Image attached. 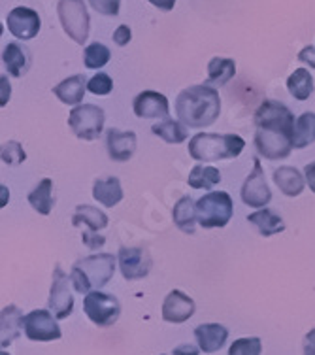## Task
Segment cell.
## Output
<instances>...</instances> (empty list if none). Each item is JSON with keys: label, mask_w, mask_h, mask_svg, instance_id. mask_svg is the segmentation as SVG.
I'll use <instances>...</instances> for the list:
<instances>
[{"label": "cell", "mask_w": 315, "mask_h": 355, "mask_svg": "<svg viewBox=\"0 0 315 355\" xmlns=\"http://www.w3.org/2000/svg\"><path fill=\"white\" fill-rule=\"evenodd\" d=\"M295 116L285 104L264 101L255 112V148L259 155L270 161L289 157L293 150Z\"/></svg>", "instance_id": "1"}, {"label": "cell", "mask_w": 315, "mask_h": 355, "mask_svg": "<svg viewBox=\"0 0 315 355\" xmlns=\"http://www.w3.org/2000/svg\"><path fill=\"white\" fill-rule=\"evenodd\" d=\"M176 114L179 121L191 129L210 127L221 114L219 91L210 85L183 89L176 98Z\"/></svg>", "instance_id": "2"}, {"label": "cell", "mask_w": 315, "mask_h": 355, "mask_svg": "<svg viewBox=\"0 0 315 355\" xmlns=\"http://www.w3.org/2000/svg\"><path fill=\"white\" fill-rule=\"evenodd\" d=\"M246 148V140L238 135H206L200 132L189 142V155L199 163H217L234 159Z\"/></svg>", "instance_id": "3"}, {"label": "cell", "mask_w": 315, "mask_h": 355, "mask_svg": "<svg viewBox=\"0 0 315 355\" xmlns=\"http://www.w3.org/2000/svg\"><path fill=\"white\" fill-rule=\"evenodd\" d=\"M116 272V257L111 253H95L78 261L72 266L70 280L78 293L89 295L91 289H100L111 280Z\"/></svg>", "instance_id": "4"}, {"label": "cell", "mask_w": 315, "mask_h": 355, "mask_svg": "<svg viewBox=\"0 0 315 355\" xmlns=\"http://www.w3.org/2000/svg\"><path fill=\"white\" fill-rule=\"evenodd\" d=\"M233 198L226 191H210L197 200V219L202 229H221L233 218Z\"/></svg>", "instance_id": "5"}, {"label": "cell", "mask_w": 315, "mask_h": 355, "mask_svg": "<svg viewBox=\"0 0 315 355\" xmlns=\"http://www.w3.org/2000/svg\"><path fill=\"white\" fill-rule=\"evenodd\" d=\"M59 19L64 33L75 42L85 44L89 38V12L83 0H59L57 4Z\"/></svg>", "instance_id": "6"}, {"label": "cell", "mask_w": 315, "mask_h": 355, "mask_svg": "<svg viewBox=\"0 0 315 355\" xmlns=\"http://www.w3.org/2000/svg\"><path fill=\"white\" fill-rule=\"evenodd\" d=\"M106 121V114L95 104H80L69 116V127L82 140H96L100 137Z\"/></svg>", "instance_id": "7"}, {"label": "cell", "mask_w": 315, "mask_h": 355, "mask_svg": "<svg viewBox=\"0 0 315 355\" xmlns=\"http://www.w3.org/2000/svg\"><path fill=\"white\" fill-rule=\"evenodd\" d=\"M83 312L87 314L95 325L98 327H111L121 314V304L114 295L102 293V291H91L83 299Z\"/></svg>", "instance_id": "8"}, {"label": "cell", "mask_w": 315, "mask_h": 355, "mask_svg": "<svg viewBox=\"0 0 315 355\" xmlns=\"http://www.w3.org/2000/svg\"><path fill=\"white\" fill-rule=\"evenodd\" d=\"M23 331L28 340L33 342H53L62 336L61 327L57 325V318L48 310H33L25 315Z\"/></svg>", "instance_id": "9"}, {"label": "cell", "mask_w": 315, "mask_h": 355, "mask_svg": "<svg viewBox=\"0 0 315 355\" xmlns=\"http://www.w3.org/2000/svg\"><path fill=\"white\" fill-rule=\"evenodd\" d=\"M242 200L249 208H264L272 200V193L264 180V171L259 159H253V171L242 185Z\"/></svg>", "instance_id": "10"}, {"label": "cell", "mask_w": 315, "mask_h": 355, "mask_svg": "<svg viewBox=\"0 0 315 355\" xmlns=\"http://www.w3.org/2000/svg\"><path fill=\"white\" fill-rule=\"evenodd\" d=\"M70 280L66 274L62 272L61 266H57L51 282V291H49V310L53 312L57 320H66L72 310H74V299L70 291Z\"/></svg>", "instance_id": "11"}, {"label": "cell", "mask_w": 315, "mask_h": 355, "mask_svg": "<svg viewBox=\"0 0 315 355\" xmlns=\"http://www.w3.org/2000/svg\"><path fill=\"white\" fill-rule=\"evenodd\" d=\"M8 31L17 38V40H30L40 33L42 21L40 15L36 14L33 8L17 6L14 8L6 17Z\"/></svg>", "instance_id": "12"}, {"label": "cell", "mask_w": 315, "mask_h": 355, "mask_svg": "<svg viewBox=\"0 0 315 355\" xmlns=\"http://www.w3.org/2000/svg\"><path fill=\"white\" fill-rule=\"evenodd\" d=\"M119 268L125 280H142L151 270L150 253L142 248H121L119 250Z\"/></svg>", "instance_id": "13"}, {"label": "cell", "mask_w": 315, "mask_h": 355, "mask_svg": "<svg viewBox=\"0 0 315 355\" xmlns=\"http://www.w3.org/2000/svg\"><path fill=\"white\" fill-rule=\"evenodd\" d=\"M132 110H134L136 117H142V119H166L170 114V104L163 93L142 91L134 98Z\"/></svg>", "instance_id": "14"}, {"label": "cell", "mask_w": 315, "mask_h": 355, "mask_svg": "<svg viewBox=\"0 0 315 355\" xmlns=\"http://www.w3.org/2000/svg\"><path fill=\"white\" fill-rule=\"evenodd\" d=\"M195 314V301L179 289L166 295L163 302V320L168 323H186Z\"/></svg>", "instance_id": "15"}, {"label": "cell", "mask_w": 315, "mask_h": 355, "mask_svg": "<svg viewBox=\"0 0 315 355\" xmlns=\"http://www.w3.org/2000/svg\"><path fill=\"white\" fill-rule=\"evenodd\" d=\"M106 148H108V155L111 161L125 163L136 151V135L132 130L110 129L106 137Z\"/></svg>", "instance_id": "16"}, {"label": "cell", "mask_w": 315, "mask_h": 355, "mask_svg": "<svg viewBox=\"0 0 315 355\" xmlns=\"http://www.w3.org/2000/svg\"><path fill=\"white\" fill-rule=\"evenodd\" d=\"M195 338L204 354H215L225 346L226 338H228V329L219 323H202L195 329Z\"/></svg>", "instance_id": "17"}, {"label": "cell", "mask_w": 315, "mask_h": 355, "mask_svg": "<svg viewBox=\"0 0 315 355\" xmlns=\"http://www.w3.org/2000/svg\"><path fill=\"white\" fill-rule=\"evenodd\" d=\"M23 321H25V315L17 306L10 304V306L2 308V312H0V342H2V348L10 346L21 335Z\"/></svg>", "instance_id": "18"}, {"label": "cell", "mask_w": 315, "mask_h": 355, "mask_svg": "<svg viewBox=\"0 0 315 355\" xmlns=\"http://www.w3.org/2000/svg\"><path fill=\"white\" fill-rule=\"evenodd\" d=\"M2 62L14 78H21L30 67V53L19 42H10L4 51H2Z\"/></svg>", "instance_id": "19"}, {"label": "cell", "mask_w": 315, "mask_h": 355, "mask_svg": "<svg viewBox=\"0 0 315 355\" xmlns=\"http://www.w3.org/2000/svg\"><path fill=\"white\" fill-rule=\"evenodd\" d=\"M85 89H87V80L83 74L70 76L66 80H62L59 85L53 87V95L66 106H75L83 101L85 95Z\"/></svg>", "instance_id": "20"}, {"label": "cell", "mask_w": 315, "mask_h": 355, "mask_svg": "<svg viewBox=\"0 0 315 355\" xmlns=\"http://www.w3.org/2000/svg\"><path fill=\"white\" fill-rule=\"evenodd\" d=\"M93 197L106 208H114L123 200V187L116 176L100 178L93 184Z\"/></svg>", "instance_id": "21"}, {"label": "cell", "mask_w": 315, "mask_h": 355, "mask_svg": "<svg viewBox=\"0 0 315 355\" xmlns=\"http://www.w3.org/2000/svg\"><path fill=\"white\" fill-rule=\"evenodd\" d=\"M247 221L251 223V225L257 227V231L262 234V236H274V234H280V232L285 231V223H283V219L278 216L272 210H268V208H259L257 212L249 214L247 216Z\"/></svg>", "instance_id": "22"}, {"label": "cell", "mask_w": 315, "mask_h": 355, "mask_svg": "<svg viewBox=\"0 0 315 355\" xmlns=\"http://www.w3.org/2000/svg\"><path fill=\"white\" fill-rule=\"evenodd\" d=\"M172 218H174V223H176L179 231L192 234L195 232V223L199 221L197 219V202L191 197H181L174 205Z\"/></svg>", "instance_id": "23"}, {"label": "cell", "mask_w": 315, "mask_h": 355, "mask_svg": "<svg viewBox=\"0 0 315 355\" xmlns=\"http://www.w3.org/2000/svg\"><path fill=\"white\" fill-rule=\"evenodd\" d=\"M28 202L35 208L36 212L42 216H49L55 205V197H53V180L44 178L40 184L36 185L33 191L28 193Z\"/></svg>", "instance_id": "24"}, {"label": "cell", "mask_w": 315, "mask_h": 355, "mask_svg": "<svg viewBox=\"0 0 315 355\" xmlns=\"http://www.w3.org/2000/svg\"><path fill=\"white\" fill-rule=\"evenodd\" d=\"M274 182L287 197H298L304 191V176L293 166H280L274 172Z\"/></svg>", "instance_id": "25"}, {"label": "cell", "mask_w": 315, "mask_h": 355, "mask_svg": "<svg viewBox=\"0 0 315 355\" xmlns=\"http://www.w3.org/2000/svg\"><path fill=\"white\" fill-rule=\"evenodd\" d=\"M236 74V62L226 57H213L208 62V82L217 87H223L231 82Z\"/></svg>", "instance_id": "26"}, {"label": "cell", "mask_w": 315, "mask_h": 355, "mask_svg": "<svg viewBox=\"0 0 315 355\" xmlns=\"http://www.w3.org/2000/svg\"><path fill=\"white\" fill-rule=\"evenodd\" d=\"M287 89L293 98L296 101H308L314 93V76L309 74V70L296 69L293 74L287 78Z\"/></svg>", "instance_id": "27"}, {"label": "cell", "mask_w": 315, "mask_h": 355, "mask_svg": "<svg viewBox=\"0 0 315 355\" xmlns=\"http://www.w3.org/2000/svg\"><path fill=\"white\" fill-rule=\"evenodd\" d=\"M72 223L75 227L78 225H87L89 231L98 232L100 229H106L108 227V216L98 210V208H93L89 205H82L75 208V214L72 216Z\"/></svg>", "instance_id": "28"}, {"label": "cell", "mask_w": 315, "mask_h": 355, "mask_svg": "<svg viewBox=\"0 0 315 355\" xmlns=\"http://www.w3.org/2000/svg\"><path fill=\"white\" fill-rule=\"evenodd\" d=\"M315 142V114L314 112H304L295 123L293 132V148L304 150L306 146Z\"/></svg>", "instance_id": "29"}, {"label": "cell", "mask_w": 315, "mask_h": 355, "mask_svg": "<svg viewBox=\"0 0 315 355\" xmlns=\"http://www.w3.org/2000/svg\"><path fill=\"white\" fill-rule=\"evenodd\" d=\"M151 132H153L155 137L163 138V140L168 144H181L186 142L187 137H189L187 125H181L179 121H176V119H170V117H166L163 121H159L157 125H153Z\"/></svg>", "instance_id": "30"}, {"label": "cell", "mask_w": 315, "mask_h": 355, "mask_svg": "<svg viewBox=\"0 0 315 355\" xmlns=\"http://www.w3.org/2000/svg\"><path fill=\"white\" fill-rule=\"evenodd\" d=\"M219 182L221 172L215 166H208V164H197L187 178V184L191 185L192 189H208V191Z\"/></svg>", "instance_id": "31"}, {"label": "cell", "mask_w": 315, "mask_h": 355, "mask_svg": "<svg viewBox=\"0 0 315 355\" xmlns=\"http://www.w3.org/2000/svg\"><path fill=\"white\" fill-rule=\"evenodd\" d=\"M110 57H111L110 49L106 48L104 44L95 42V44L87 46L85 51H83V64H85L89 70H98L108 64Z\"/></svg>", "instance_id": "32"}, {"label": "cell", "mask_w": 315, "mask_h": 355, "mask_svg": "<svg viewBox=\"0 0 315 355\" xmlns=\"http://www.w3.org/2000/svg\"><path fill=\"white\" fill-rule=\"evenodd\" d=\"M262 354V344L257 336L249 338H238L231 344L228 355H260Z\"/></svg>", "instance_id": "33"}, {"label": "cell", "mask_w": 315, "mask_h": 355, "mask_svg": "<svg viewBox=\"0 0 315 355\" xmlns=\"http://www.w3.org/2000/svg\"><path fill=\"white\" fill-rule=\"evenodd\" d=\"M2 161L10 166H15V164H21L25 159H27V153L23 150V146L15 140H10L8 144L2 146Z\"/></svg>", "instance_id": "34"}, {"label": "cell", "mask_w": 315, "mask_h": 355, "mask_svg": "<svg viewBox=\"0 0 315 355\" xmlns=\"http://www.w3.org/2000/svg\"><path fill=\"white\" fill-rule=\"evenodd\" d=\"M111 89H114V82H111L110 76L104 74V72H98V74L93 76L89 82H87V91L93 93V95H110Z\"/></svg>", "instance_id": "35"}, {"label": "cell", "mask_w": 315, "mask_h": 355, "mask_svg": "<svg viewBox=\"0 0 315 355\" xmlns=\"http://www.w3.org/2000/svg\"><path fill=\"white\" fill-rule=\"evenodd\" d=\"M91 6L95 8L98 14L102 15H117L119 14V4L121 0H89Z\"/></svg>", "instance_id": "36"}, {"label": "cell", "mask_w": 315, "mask_h": 355, "mask_svg": "<svg viewBox=\"0 0 315 355\" xmlns=\"http://www.w3.org/2000/svg\"><path fill=\"white\" fill-rule=\"evenodd\" d=\"M83 244L89 248V250H98V248H102L104 244H106V239H102V236H98V234H95V231H89L83 234Z\"/></svg>", "instance_id": "37"}, {"label": "cell", "mask_w": 315, "mask_h": 355, "mask_svg": "<svg viewBox=\"0 0 315 355\" xmlns=\"http://www.w3.org/2000/svg\"><path fill=\"white\" fill-rule=\"evenodd\" d=\"M130 38H132V33H130V27H127V25H119L116 28V33H114V42L117 46H127Z\"/></svg>", "instance_id": "38"}, {"label": "cell", "mask_w": 315, "mask_h": 355, "mask_svg": "<svg viewBox=\"0 0 315 355\" xmlns=\"http://www.w3.org/2000/svg\"><path fill=\"white\" fill-rule=\"evenodd\" d=\"M296 59L304 62V64H308L309 69L315 70V48H312V46H306L304 49H300V53H298Z\"/></svg>", "instance_id": "39"}, {"label": "cell", "mask_w": 315, "mask_h": 355, "mask_svg": "<svg viewBox=\"0 0 315 355\" xmlns=\"http://www.w3.org/2000/svg\"><path fill=\"white\" fill-rule=\"evenodd\" d=\"M304 355H315V329H309L304 336Z\"/></svg>", "instance_id": "40"}, {"label": "cell", "mask_w": 315, "mask_h": 355, "mask_svg": "<svg viewBox=\"0 0 315 355\" xmlns=\"http://www.w3.org/2000/svg\"><path fill=\"white\" fill-rule=\"evenodd\" d=\"M304 178H306V184L309 185V189L315 193V161L314 163L306 164V168H304Z\"/></svg>", "instance_id": "41"}, {"label": "cell", "mask_w": 315, "mask_h": 355, "mask_svg": "<svg viewBox=\"0 0 315 355\" xmlns=\"http://www.w3.org/2000/svg\"><path fill=\"white\" fill-rule=\"evenodd\" d=\"M200 348L192 344H179L178 348H174V355H199Z\"/></svg>", "instance_id": "42"}, {"label": "cell", "mask_w": 315, "mask_h": 355, "mask_svg": "<svg viewBox=\"0 0 315 355\" xmlns=\"http://www.w3.org/2000/svg\"><path fill=\"white\" fill-rule=\"evenodd\" d=\"M147 2L159 8V10H163V12H170L176 6V0H147Z\"/></svg>", "instance_id": "43"}, {"label": "cell", "mask_w": 315, "mask_h": 355, "mask_svg": "<svg viewBox=\"0 0 315 355\" xmlns=\"http://www.w3.org/2000/svg\"><path fill=\"white\" fill-rule=\"evenodd\" d=\"M10 98V83L6 85V78H2V106L8 103Z\"/></svg>", "instance_id": "44"}, {"label": "cell", "mask_w": 315, "mask_h": 355, "mask_svg": "<svg viewBox=\"0 0 315 355\" xmlns=\"http://www.w3.org/2000/svg\"><path fill=\"white\" fill-rule=\"evenodd\" d=\"M0 355H8V354H6V352H2V354H0Z\"/></svg>", "instance_id": "45"}]
</instances>
